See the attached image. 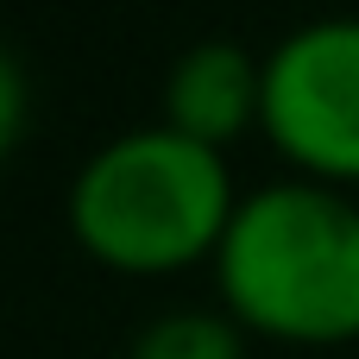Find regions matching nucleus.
Listing matches in <instances>:
<instances>
[{
  "label": "nucleus",
  "mask_w": 359,
  "mask_h": 359,
  "mask_svg": "<svg viewBox=\"0 0 359 359\" xmlns=\"http://www.w3.org/2000/svg\"><path fill=\"white\" fill-rule=\"evenodd\" d=\"M240 189L221 151L158 126L107 139L69 183L76 246L120 278H177L221 259Z\"/></svg>",
  "instance_id": "obj_2"
},
{
  "label": "nucleus",
  "mask_w": 359,
  "mask_h": 359,
  "mask_svg": "<svg viewBox=\"0 0 359 359\" xmlns=\"http://www.w3.org/2000/svg\"><path fill=\"white\" fill-rule=\"evenodd\" d=\"M215 290L221 309L259 341H359V202L303 177L240 196L215 259Z\"/></svg>",
  "instance_id": "obj_1"
},
{
  "label": "nucleus",
  "mask_w": 359,
  "mask_h": 359,
  "mask_svg": "<svg viewBox=\"0 0 359 359\" xmlns=\"http://www.w3.org/2000/svg\"><path fill=\"white\" fill-rule=\"evenodd\" d=\"M126 359H246V328L227 309H170L133 334Z\"/></svg>",
  "instance_id": "obj_5"
},
{
  "label": "nucleus",
  "mask_w": 359,
  "mask_h": 359,
  "mask_svg": "<svg viewBox=\"0 0 359 359\" xmlns=\"http://www.w3.org/2000/svg\"><path fill=\"white\" fill-rule=\"evenodd\" d=\"M164 126L227 151L233 139L265 126V57H252L240 38H202L189 44L164 76Z\"/></svg>",
  "instance_id": "obj_4"
},
{
  "label": "nucleus",
  "mask_w": 359,
  "mask_h": 359,
  "mask_svg": "<svg viewBox=\"0 0 359 359\" xmlns=\"http://www.w3.org/2000/svg\"><path fill=\"white\" fill-rule=\"evenodd\" d=\"M259 133L303 183H359V19L297 25L265 50Z\"/></svg>",
  "instance_id": "obj_3"
}]
</instances>
